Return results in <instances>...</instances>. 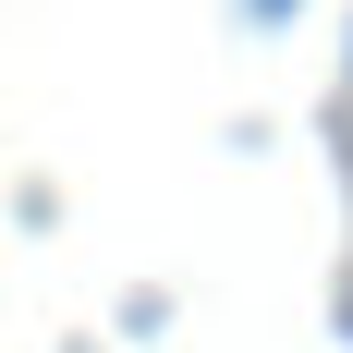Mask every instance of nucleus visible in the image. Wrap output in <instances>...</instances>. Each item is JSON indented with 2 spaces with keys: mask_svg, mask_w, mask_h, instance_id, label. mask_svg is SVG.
<instances>
[{
  "mask_svg": "<svg viewBox=\"0 0 353 353\" xmlns=\"http://www.w3.org/2000/svg\"><path fill=\"white\" fill-rule=\"evenodd\" d=\"M256 12H292V0H256Z\"/></svg>",
  "mask_w": 353,
  "mask_h": 353,
  "instance_id": "f257e3e1",
  "label": "nucleus"
}]
</instances>
